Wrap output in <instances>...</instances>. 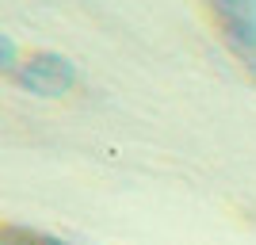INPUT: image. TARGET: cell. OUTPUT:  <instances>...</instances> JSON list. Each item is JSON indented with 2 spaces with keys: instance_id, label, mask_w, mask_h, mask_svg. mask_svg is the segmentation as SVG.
I'll list each match as a JSON object with an SVG mask.
<instances>
[{
  "instance_id": "obj_1",
  "label": "cell",
  "mask_w": 256,
  "mask_h": 245,
  "mask_svg": "<svg viewBox=\"0 0 256 245\" xmlns=\"http://www.w3.org/2000/svg\"><path fill=\"white\" fill-rule=\"evenodd\" d=\"M12 77L20 81L27 92L34 96H65L69 88L76 85V65L65 58V54H54V50H38L31 58H23Z\"/></svg>"
},
{
  "instance_id": "obj_2",
  "label": "cell",
  "mask_w": 256,
  "mask_h": 245,
  "mask_svg": "<svg viewBox=\"0 0 256 245\" xmlns=\"http://www.w3.org/2000/svg\"><path fill=\"white\" fill-rule=\"evenodd\" d=\"M218 31L248 65H256V0H206Z\"/></svg>"
}]
</instances>
